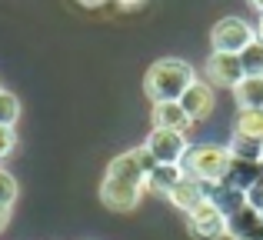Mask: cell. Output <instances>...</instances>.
<instances>
[{"mask_svg": "<svg viewBox=\"0 0 263 240\" xmlns=\"http://www.w3.org/2000/svg\"><path fill=\"white\" fill-rule=\"evenodd\" d=\"M257 180H263V163L260 160H243V157H233V160H230V170H227V177H223V183L243 190V194Z\"/></svg>", "mask_w": 263, "mask_h": 240, "instance_id": "9c48e42d", "label": "cell"}, {"mask_svg": "<svg viewBox=\"0 0 263 240\" xmlns=\"http://www.w3.org/2000/svg\"><path fill=\"white\" fill-rule=\"evenodd\" d=\"M7 220H10V207H7V204H0V230L7 227Z\"/></svg>", "mask_w": 263, "mask_h": 240, "instance_id": "cb8c5ba5", "label": "cell"}, {"mask_svg": "<svg viewBox=\"0 0 263 240\" xmlns=\"http://www.w3.org/2000/svg\"><path fill=\"white\" fill-rule=\"evenodd\" d=\"M197 80V70H193L186 60L177 57H163L157 64H150L147 77H143V94L154 104H174L186 94V87Z\"/></svg>", "mask_w": 263, "mask_h": 240, "instance_id": "7a4b0ae2", "label": "cell"}, {"mask_svg": "<svg viewBox=\"0 0 263 240\" xmlns=\"http://www.w3.org/2000/svg\"><path fill=\"white\" fill-rule=\"evenodd\" d=\"M143 147L154 154L157 163H180V160H183V154H186V137L177 134V130H160V127H154Z\"/></svg>", "mask_w": 263, "mask_h": 240, "instance_id": "8992f818", "label": "cell"}, {"mask_svg": "<svg viewBox=\"0 0 263 240\" xmlns=\"http://www.w3.org/2000/svg\"><path fill=\"white\" fill-rule=\"evenodd\" d=\"M170 200H174L177 210H183V214H190L193 207H200V204L206 200V187L197 180V177L183 174V180L174 187V194H170Z\"/></svg>", "mask_w": 263, "mask_h": 240, "instance_id": "8fae6325", "label": "cell"}, {"mask_svg": "<svg viewBox=\"0 0 263 240\" xmlns=\"http://www.w3.org/2000/svg\"><path fill=\"white\" fill-rule=\"evenodd\" d=\"M154 127L160 130H177V134H190V117L183 114V107H180V100L174 104H154Z\"/></svg>", "mask_w": 263, "mask_h": 240, "instance_id": "7c38bea8", "label": "cell"}, {"mask_svg": "<svg viewBox=\"0 0 263 240\" xmlns=\"http://www.w3.org/2000/svg\"><path fill=\"white\" fill-rule=\"evenodd\" d=\"M257 40V27H250L243 17H223L210 30V47L217 53H243Z\"/></svg>", "mask_w": 263, "mask_h": 240, "instance_id": "277c9868", "label": "cell"}, {"mask_svg": "<svg viewBox=\"0 0 263 240\" xmlns=\"http://www.w3.org/2000/svg\"><path fill=\"white\" fill-rule=\"evenodd\" d=\"M233 97H237L240 110H260L263 107V77H243L233 87Z\"/></svg>", "mask_w": 263, "mask_h": 240, "instance_id": "4fadbf2b", "label": "cell"}, {"mask_svg": "<svg viewBox=\"0 0 263 240\" xmlns=\"http://www.w3.org/2000/svg\"><path fill=\"white\" fill-rule=\"evenodd\" d=\"M17 117H20V100L13 97V94L0 90V123H4V127H13Z\"/></svg>", "mask_w": 263, "mask_h": 240, "instance_id": "e0dca14e", "label": "cell"}, {"mask_svg": "<svg viewBox=\"0 0 263 240\" xmlns=\"http://www.w3.org/2000/svg\"><path fill=\"white\" fill-rule=\"evenodd\" d=\"M180 180H183V167L180 163H157L147 174V190L157 197H170Z\"/></svg>", "mask_w": 263, "mask_h": 240, "instance_id": "30bf717a", "label": "cell"}, {"mask_svg": "<svg viewBox=\"0 0 263 240\" xmlns=\"http://www.w3.org/2000/svg\"><path fill=\"white\" fill-rule=\"evenodd\" d=\"M237 240H263V217H260L257 224H253V227H247Z\"/></svg>", "mask_w": 263, "mask_h": 240, "instance_id": "44dd1931", "label": "cell"}, {"mask_svg": "<svg viewBox=\"0 0 263 240\" xmlns=\"http://www.w3.org/2000/svg\"><path fill=\"white\" fill-rule=\"evenodd\" d=\"M206 73H210V80L217 87H230V90L247 77L243 64H240V53H217V50L206 60Z\"/></svg>", "mask_w": 263, "mask_h": 240, "instance_id": "52a82bcc", "label": "cell"}, {"mask_svg": "<svg viewBox=\"0 0 263 240\" xmlns=\"http://www.w3.org/2000/svg\"><path fill=\"white\" fill-rule=\"evenodd\" d=\"M240 64H243L247 77H263V44L260 40H253V44L240 53Z\"/></svg>", "mask_w": 263, "mask_h": 240, "instance_id": "2e32d148", "label": "cell"}, {"mask_svg": "<svg viewBox=\"0 0 263 240\" xmlns=\"http://www.w3.org/2000/svg\"><path fill=\"white\" fill-rule=\"evenodd\" d=\"M13 200H17V180H13L7 170H0V204L10 207Z\"/></svg>", "mask_w": 263, "mask_h": 240, "instance_id": "ac0fdd59", "label": "cell"}, {"mask_svg": "<svg viewBox=\"0 0 263 240\" xmlns=\"http://www.w3.org/2000/svg\"><path fill=\"white\" fill-rule=\"evenodd\" d=\"M80 7H87V10H100V7H107L110 0H77Z\"/></svg>", "mask_w": 263, "mask_h": 240, "instance_id": "7402d4cb", "label": "cell"}, {"mask_svg": "<svg viewBox=\"0 0 263 240\" xmlns=\"http://www.w3.org/2000/svg\"><path fill=\"white\" fill-rule=\"evenodd\" d=\"M247 204H250L253 210H260V214H263V180H257L250 190H247Z\"/></svg>", "mask_w": 263, "mask_h": 240, "instance_id": "ffe728a7", "label": "cell"}, {"mask_svg": "<svg viewBox=\"0 0 263 240\" xmlns=\"http://www.w3.org/2000/svg\"><path fill=\"white\" fill-rule=\"evenodd\" d=\"M13 147H17V134H13V127H4V123H0V160H4Z\"/></svg>", "mask_w": 263, "mask_h": 240, "instance_id": "d6986e66", "label": "cell"}, {"mask_svg": "<svg viewBox=\"0 0 263 240\" xmlns=\"http://www.w3.org/2000/svg\"><path fill=\"white\" fill-rule=\"evenodd\" d=\"M230 157H243V160H260L263 157V143L260 140H250V137H237L233 134V140H230Z\"/></svg>", "mask_w": 263, "mask_h": 240, "instance_id": "9a60e30c", "label": "cell"}, {"mask_svg": "<svg viewBox=\"0 0 263 240\" xmlns=\"http://www.w3.org/2000/svg\"><path fill=\"white\" fill-rule=\"evenodd\" d=\"M213 104H217V97H213V87L203 84V80H193V84L186 87V94L180 97V107H183V114L190 117V123L206 120V117L213 114Z\"/></svg>", "mask_w": 263, "mask_h": 240, "instance_id": "ba28073f", "label": "cell"}, {"mask_svg": "<svg viewBox=\"0 0 263 240\" xmlns=\"http://www.w3.org/2000/svg\"><path fill=\"white\" fill-rule=\"evenodd\" d=\"M257 40L263 44V17H260V27H257Z\"/></svg>", "mask_w": 263, "mask_h": 240, "instance_id": "484cf974", "label": "cell"}, {"mask_svg": "<svg viewBox=\"0 0 263 240\" xmlns=\"http://www.w3.org/2000/svg\"><path fill=\"white\" fill-rule=\"evenodd\" d=\"M117 7H123V10H137V7H143V0H117Z\"/></svg>", "mask_w": 263, "mask_h": 240, "instance_id": "603a6c76", "label": "cell"}, {"mask_svg": "<svg viewBox=\"0 0 263 240\" xmlns=\"http://www.w3.org/2000/svg\"><path fill=\"white\" fill-rule=\"evenodd\" d=\"M230 150L227 147H217V143H197V147H186L183 160H180V167H183V174L197 177L200 183H220L227 177V170H230Z\"/></svg>", "mask_w": 263, "mask_h": 240, "instance_id": "3957f363", "label": "cell"}, {"mask_svg": "<svg viewBox=\"0 0 263 240\" xmlns=\"http://www.w3.org/2000/svg\"><path fill=\"white\" fill-rule=\"evenodd\" d=\"M186 230H190L193 240H220L227 237V217L210 200H203L200 207H193L186 214Z\"/></svg>", "mask_w": 263, "mask_h": 240, "instance_id": "5b68a950", "label": "cell"}, {"mask_svg": "<svg viewBox=\"0 0 263 240\" xmlns=\"http://www.w3.org/2000/svg\"><path fill=\"white\" fill-rule=\"evenodd\" d=\"M233 134L237 137H250V140L263 143V107L260 110H240L233 120Z\"/></svg>", "mask_w": 263, "mask_h": 240, "instance_id": "5bb4252c", "label": "cell"}, {"mask_svg": "<svg viewBox=\"0 0 263 240\" xmlns=\"http://www.w3.org/2000/svg\"><path fill=\"white\" fill-rule=\"evenodd\" d=\"M250 7H253V10H257L260 17H263V0H250Z\"/></svg>", "mask_w": 263, "mask_h": 240, "instance_id": "d4e9b609", "label": "cell"}, {"mask_svg": "<svg viewBox=\"0 0 263 240\" xmlns=\"http://www.w3.org/2000/svg\"><path fill=\"white\" fill-rule=\"evenodd\" d=\"M157 167L154 154L147 147H134L127 154H117L107 163V174L100 183V204L114 214H127L140 204L147 190V174Z\"/></svg>", "mask_w": 263, "mask_h": 240, "instance_id": "6da1fadb", "label": "cell"}]
</instances>
